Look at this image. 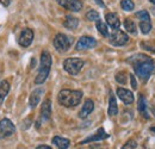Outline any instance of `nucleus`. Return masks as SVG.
Listing matches in <instances>:
<instances>
[{
  "mask_svg": "<svg viewBox=\"0 0 155 149\" xmlns=\"http://www.w3.org/2000/svg\"><path fill=\"white\" fill-rule=\"evenodd\" d=\"M51 62H53V61H51L50 54H49L47 50L42 51V54H41V65H39L38 74H37L36 79H35V84H36V85H41V84H43V82L47 80L48 75L50 73Z\"/></svg>",
  "mask_w": 155,
  "mask_h": 149,
  "instance_id": "3",
  "label": "nucleus"
},
{
  "mask_svg": "<svg viewBox=\"0 0 155 149\" xmlns=\"http://www.w3.org/2000/svg\"><path fill=\"white\" fill-rule=\"evenodd\" d=\"M109 114L110 116H116L118 113V106H117V101L115 95L112 93H110V99H109Z\"/></svg>",
  "mask_w": 155,
  "mask_h": 149,
  "instance_id": "20",
  "label": "nucleus"
},
{
  "mask_svg": "<svg viewBox=\"0 0 155 149\" xmlns=\"http://www.w3.org/2000/svg\"><path fill=\"white\" fill-rule=\"evenodd\" d=\"M44 93V90L43 88H36L35 91H32V93L30 95V99H29V104L31 108H35L36 105H38L39 100H41V97L42 94Z\"/></svg>",
  "mask_w": 155,
  "mask_h": 149,
  "instance_id": "17",
  "label": "nucleus"
},
{
  "mask_svg": "<svg viewBox=\"0 0 155 149\" xmlns=\"http://www.w3.org/2000/svg\"><path fill=\"white\" fill-rule=\"evenodd\" d=\"M82 99V92L74 90H62L58 95V103L66 108H74L80 104Z\"/></svg>",
  "mask_w": 155,
  "mask_h": 149,
  "instance_id": "2",
  "label": "nucleus"
},
{
  "mask_svg": "<svg viewBox=\"0 0 155 149\" xmlns=\"http://www.w3.org/2000/svg\"><path fill=\"white\" fill-rule=\"evenodd\" d=\"M63 25L69 30H74L79 25V19L73 17V16H67L63 20Z\"/></svg>",
  "mask_w": 155,
  "mask_h": 149,
  "instance_id": "18",
  "label": "nucleus"
},
{
  "mask_svg": "<svg viewBox=\"0 0 155 149\" xmlns=\"http://www.w3.org/2000/svg\"><path fill=\"white\" fill-rule=\"evenodd\" d=\"M127 73L125 72H120V73H118L116 75V81L117 82H119V84H122V85H125L127 84Z\"/></svg>",
  "mask_w": 155,
  "mask_h": 149,
  "instance_id": "28",
  "label": "nucleus"
},
{
  "mask_svg": "<svg viewBox=\"0 0 155 149\" xmlns=\"http://www.w3.org/2000/svg\"><path fill=\"white\" fill-rule=\"evenodd\" d=\"M120 6L124 11H133L135 7V4L131 0H122L120 1Z\"/></svg>",
  "mask_w": 155,
  "mask_h": 149,
  "instance_id": "25",
  "label": "nucleus"
},
{
  "mask_svg": "<svg viewBox=\"0 0 155 149\" xmlns=\"http://www.w3.org/2000/svg\"><path fill=\"white\" fill-rule=\"evenodd\" d=\"M152 12H153V13L155 15V7H153V8H152Z\"/></svg>",
  "mask_w": 155,
  "mask_h": 149,
  "instance_id": "35",
  "label": "nucleus"
},
{
  "mask_svg": "<svg viewBox=\"0 0 155 149\" xmlns=\"http://www.w3.org/2000/svg\"><path fill=\"white\" fill-rule=\"evenodd\" d=\"M130 81H131V87H133L134 90H136V88H137V84H136V80L134 75H130Z\"/></svg>",
  "mask_w": 155,
  "mask_h": 149,
  "instance_id": "30",
  "label": "nucleus"
},
{
  "mask_svg": "<svg viewBox=\"0 0 155 149\" xmlns=\"http://www.w3.org/2000/svg\"><path fill=\"white\" fill-rule=\"evenodd\" d=\"M117 95H118V98H119L124 104H127V105L134 103V94L131 93L129 90H125V88L119 87V88H117Z\"/></svg>",
  "mask_w": 155,
  "mask_h": 149,
  "instance_id": "11",
  "label": "nucleus"
},
{
  "mask_svg": "<svg viewBox=\"0 0 155 149\" xmlns=\"http://www.w3.org/2000/svg\"><path fill=\"white\" fill-rule=\"evenodd\" d=\"M86 19L87 20H91V22H97L99 20V13H98L97 11H94V10H90L87 13H86Z\"/></svg>",
  "mask_w": 155,
  "mask_h": 149,
  "instance_id": "26",
  "label": "nucleus"
},
{
  "mask_svg": "<svg viewBox=\"0 0 155 149\" xmlns=\"http://www.w3.org/2000/svg\"><path fill=\"white\" fill-rule=\"evenodd\" d=\"M124 26L127 29V31H129L130 34H136V25L134 20L130 18H127L124 20Z\"/></svg>",
  "mask_w": 155,
  "mask_h": 149,
  "instance_id": "22",
  "label": "nucleus"
},
{
  "mask_svg": "<svg viewBox=\"0 0 155 149\" xmlns=\"http://www.w3.org/2000/svg\"><path fill=\"white\" fill-rule=\"evenodd\" d=\"M129 41V37L125 32L120 31V30H115V32L110 36V43L115 47H120V45H124L127 44Z\"/></svg>",
  "mask_w": 155,
  "mask_h": 149,
  "instance_id": "7",
  "label": "nucleus"
},
{
  "mask_svg": "<svg viewBox=\"0 0 155 149\" xmlns=\"http://www.w3.org/2000/svg\"><path fill=\"white\" fill-rule=\"evenodd\" d=\"M73 39L66 36L64 34H58L54 38V47L58 53H66L72 44Z\"/></svg>",
  "mask_w": 155,
  "mask_h": 149,
  "instance_id": "5",
  "label": "nucleus"
},
{
  "mask_svg": "<svg viewBox=\"0 0 155 149\" xmlns=\"http://www.w3.org/2000/svg\"><path fill=\"white\" fill-rule=\"evenodd\" d=\"M140 29L143 34H148L152 30V24L149 20H141L140 22Z\"/></svg>",
  "mask_w": 155,
  "mask_h": 149,
  "instance_id": "24",
  "label": "nucleus"
},
{
  "mask_svg": "<svg viewBox=\"0 0 155 149\" xmlns=\"http://www.w3.org/2000/svg\"><path fill=\"white\" fill-rule=\"evenodd\" d=\"M128 62H130L134 67V71L137 76L142 80H147L154 71V61L144 54H137L131 56Z\"/></svg>",
  "mask_w": 155,
  "mask_h": 149,
  "instance_id": "1",
  "label": "nucleus"
},
{
  "mask_svg": "<svg viewBox=\"0 0 155 149\" xmlns=\"http://www.w3.org/2000/svg\"><path fill=\"white\" fill-rule=\"evenodd\" d=\"M97 29H98V32H99L100 35H103L104 37H107V36H109L107 26H106L101 20H97Z\"/></svg>",
  "mask_w": 155,
  "mask_h": 149,
  "instance_id": "23",
  "label": "nucleus"
},
{
  "mask_svg": "<svg viewBox=\"0 0 155 149\" xmlns=\"http://www.w3.org/2000/svg\"><path fill=\"white\" fill-rule=\"evenodd\" d=\"M36 149H53V148H51V147H49V146H44V144H43V146H38Z\"/></svg>",
  "mask_w": 155,
  "mask_h": 149,
  "instance_id": "33",
  "label": "nucleus"
},
{
  "mask_svg": "<svg viewBox=\"0 0 155 149\" xmlns=\"http://www.w3.org/2000/svg\"><path fill=\"white\" fill-rule=\"evenodd\" d=\"M53 143L58 147V149H67L69 147V140L67 138H63V137H60V136H55L53 138Z\"/></svg>",
  "mask_w": 155,
  "mask_h": 149,
  "instance_id": "19",
  "label": "nucleus"
},
{
  "mask_svg": "<svg viewBox=\"0 0 155 149\" xmlns=\"http://www.w3.org/2000/svg\"><path fill=\"white\" fill-rule=\"evenodd\" d=\"M136 148H137V143H136V141H134V140H129L122 147V149H136Z\"/></svg>",
  "mask_w": 155,
  "mask_h": 149,
  "instance_id": "29",
  "label": "nucleus"
},
{
  "mask_svg": "<svg viewBox=\"0 0 155 149\" xmlns=\"http://www.w3.org/2000/svg\"><path fill=\"white\" fill-rule=\"evenodd\" d=\"M56 1L62 7L69 11H73V12H78L82 8V2L80 0H56Z\"/></svg>",
  "mask_w": 155,
  "mask_h": 149,
  "instance_id": "9",
  "label": "nucleus"
},
{
  "mask_svg": "<svg viewBox=\"0 0 155 149\" xmlns=\"http://www.w3.org/2000/svg\"><path fill=\"white\" fill-rule=\"evenodd\" d=\"M150 130L153 131V132H155V127H154V128H152V129H150Z\"/></svg>",
  "mask_w": 155,
  "mask_h": 149,
  "instance_id": "36",
  "label": "nucleus"
},
{
  "mask_svg": "<svg viewBox=\"0 0 155 149\" xmlns=\"http://www.w3.org/2000/svg\"><path fill=\"white\" fill-rule=\"evenodd\" d=\"M0 2H1L4 6H8L10 2H11V0H0Z\"/></svg>",
  "mask_w": 155,
  "mask_h": 149,
  "instance_id": "31",
  "label": "nucleus"
},
{
  "mask_svg": "<svg viewBox=\"0 0 155 149\" xmlns=\"http://www.w3.org/2000/svg\"><path fill=\"white\" fill-rule=\"evenodd\" d=\"M96 2H97L100 7H105V4L103 2V0H96Z\"/></svg>",
  "mask_w": 155,
  "mask_h": 149,
  "instance_id": "32",
  "label": "nucleus"
},
{
  "mask_svg": "<svg viewBox=\"0 0 155 149\" xmlns=\"http://www.w3.org/2000/svg\"><path fill=\"white\" fill-rule=\"evenodd\" d=\"M150 2H153V4H155V0H149Z\"/></svg>",
  "mask_w": 155,
  "mask_h": 149,
  "instance_id": "37",
  "label": "nucleus"
},
{
  "mask_svg": "<svg viewBox=\"0 0 155 149\" xmlns=\"http://www.w3.org/2000/svg\"><path fill=\"white\" fill-rule=\"evenodd\" d=\"M15 132H16V127L10 119L4 118L0 121V138H7L12 136Z\"/></svg>",
  "mask_w": 155,
  "mask_h": 149,
  "instance_id": "6",
  "label": "nucleus"
},
{
  "mask_svg": "<svg viewBox=\"0 0 155 149\" xmlns=\"http://www.w3.org/2000/svg\"><path fill=\"white\" fill-rule=\"evenodd\" d=\"M97 45V41L94 38L88 37V36H82L77 43L78 50H85V49H92Z\"/></svg>",
  "mask_w": 155,
  "mask_h": 149,
  "instance_id": "8",
  "label": "nucleus"
},
{
  "mask_svg": "<svg viewBox=\"0 0 155 149\" xmlns=\"http://www.w3.org/2000/svg\"><path fill=\"white\" fill-rule=\"evenodd\" d=\"M135 16H136V18L141 19V20H149V13H148V11H146V10H142V11L136 12Z\"/></svg>",
  "mask_w": 155,
  "mask_h": 149,
  "instance_id": "27",
  "label": "nucleus"
},
{
  "mask_svg": "<svg viewBox=\"0 0 155 149\" xmlns=\"http://www.w3.org/2000/svg\"><path fill=\"white\" fill-rule=\"evenodd\" d=\"M84 67V61L77 58V57H71L64 60L63 62V68L67 73H69L71 75H77Z\"/></svg>",
  "mask_w": 155,
  "mask_h": 149,
  "instance_id": "4",
  "label": "nucleus"
},
{
  "mask_svg": "<svg viewBox=\"0 0 155 149\" xmlns=\"http://www.w3.org/2000/svg\"><path fill=\"white\" fill-rule=\"evenodd\" d=\"M137 110L140 112V114H142V117H144L146 119L149 118V114H148V106H147V101H146V98L140 94L138 97V103H137Z\"/></svg>",
  "mask_w": 155,
  "mask_h": 149,
  "instance_id": "14",
  "label": "nucleus"
},
{
  "mask_svg": "<svg viewBox=\"0 0 155 149\" xmlns=\"http://www.w3.org/2000/svg\"><path fill=\"white\" fill-rule=\"evenodd\" d=\"M152 112H153V114L155 116V105L153 106V108H152Z\"/></svg>",
  "mask_w": 155,
  "mask_h": 149,
  "instance_id": "34",
  "label": "nucleus"
},
{
  "mask_svg": "<svg viewBox=\"0 0 155 149\" xmlns=\"http://www.w3.org/2000/svg\"><path fill=\"white\" fill-rule=\"evenodd\" d=\"M109 137V134H106L104 129H98L97 132L92 136H88L87 138H85L84 141H81V144H86V143H90V142H94V141H101V140H105Z\"/></svg>",
  "mask_w": 155,
  "mask_h": 149,
  "instance_id": "12",
  "label": "nucleus"
},
{
  "mask_svg": "<svg viewBox=\"0 0 155 149\" xmlns=\"http://www.w3.org/2000/svg\"><path fill=\"white\" fill-rule=\"evenodd\" d=\"M8 92H10V84L6 80H2L0 82V105L5 100V98L8 94Z\"/></svg>",
  "mask_w": 155,
  "mask_h": 149,
  "instance_id": "21",
  "label": "nucleus"
},
{
  "mask_svg": "<svg viewBox=\"0 0 155 149\" xmlns=\"http://www.w3.org/2000/svg\"><path fill=\"white\" fill-rule=\"evenodd\" d=\"M41 117L44 121L50 119V117H51V101H50V99H45L43 101L42 108H41Z\"/></svg>",
  "mask_w": 155,
  "mask_h": 149,
  "instance_id": "13",
  "label": "nucleus"
},
{
  "mask_svg": "<svg viewBox=\"0 0 155 149\" xmlns=\"http://www.w3.org/2000/svg\"><path fill=\"white\" fill-rule=\"evenodd\" d=\"M32 39H34V31L31 29H24L20 32L19 44L21 47H24V48L29 47L32 43Z\"/></svg>",
  "mask_w": 155,
  "mask_h": 149,
  "instance_id": "10",
  "label": "nucleus"
},
{
  "mask_svg": "<svg viewBox=\"0 0 155 149\" xmlns=\"http://www.w3.org/2000/svg\"><path fill=\"white\" fill-rule=\"evenodd\" d=\"M93 109H94V103H93L91 99H87V100L85 101V104L82 105V109L79 112V117L82 118V119L86 118L91 112L93 111Z\"/></svg>",
  "mask_w": 155,
  "mask_h": 149,
  "instance_id": "15",
  "label": "nucleus"
},
{
  "mask_svg": "<svg viewBox=\"0 0 155 149\" xmlns=\"http://www.w3.org/2000/svg\"><path fill=\"white\" fill-rule=\"evenodd\" d=\"M105 19H106V23L109 24V26H111V28L115 29V30L119 29V26H120V22H119V18H118V16H117L116 13H114V12L106 13Z\"/></svg>",
  "mask_w": 155,
  "mask_h": 149,
  "instance_id": "16",
  "label": "nucleus"
}]
</instances>
